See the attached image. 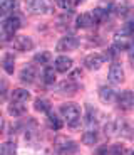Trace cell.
<instances>
[{"instance_id":"7a4b0ae2","label":"cell","mask_w":134,"mask_h":155,"mask_svg":"<svg viewBox=\"0 0 134 155\" xmlns=\"http://www.w3.org/2000/svg\"><path fill=\"white\" fill-rule=\"evenodd\" d=\"M54 145H55V148L64 155H72L77 152V143L74 140L67 138V137H57L55 142H54Z\"/></svg>"},{"instance_id":"9a60e30c","label":"cell","mask_w":134,"mask_h":155,"mask_svg":"<svg viewBox=\"0 0 134 155\" xmlns=\"http://www.w3.org/2000/svg\"><path fill=\"white\" fill-rule=\"evenodd\" d=\"M76 24H77V27H80V29H87V27H92L96 24V20H94L92 14H80L77 17Z\"/></svg>"},{"instance_id":"d6a6232c","label":"cell","mask_w":134,"mask_h":155,"mask_svg":"<svg viewBox=\"0 0 134 155\" xmlns=\"http://www.w3.org/2000/svg\"><path fill=\"white\" fill-rule=\"evenodd\" d=\"M129 155H134V153H129Z\"/></svg>"},{"instance_id":"44dd1931","label":"cell","mask_w":134,"mask_h":155,"mask_svg":"<svg viewBox=\"0 0 134 155\" xmlns=\"http://www.w3.org/2000/svg\"><path fill=\"white\" fill-rule=\"evenodd\" d=\"M15 59H14V56L10 54V52H7V54L4 56V69H5V73L7 74H14V68H15Z\"/></svg>"},{"instance_id":"2e32d148","label":"cell","mask_w":134,"mask_h":155,"mask_svg":"<svg viewBox=\"0 0 134 155\" xmlns=\"http://www.w3.org/2000/svg\"><path fill=\"white\" fill-rule=\"evenodd\" d=\"M30 100V93L23 88H17L12 91V101H17V103H27Z\"/></svg>"},{"instance_id":"f546056e","label":"cell","mask_w":134,"mask_h":155,"mask_svg":"<svg viewBox=\"0 0 134 155\" xmlns=\"http://www.w3.org/2000/svg\"><path fill=\"white\" fill-rule=\"evenodd\" d=\"M2 128H4V118H2V115H0V132H2Z\"/></svg>"},{"instance_id":"7c38bea8","label":"cell","mask_w":134,"mask_h":155,"mask_svg":"<svg viewBox=\"0 0 134 155\" xmlns=\"http://www.w3.org/2000/svg\"><path fill=\"white\" fill-rule=\"evenodd\" d=\"M35 78H37V71H35V66H25L22 71H20V81H22V83L30 84V83L35 81Z\"/></svg>"},{"instance_id":"8fae6325","label":"cell","mask_w":134,"mask_h":155,"mask_svg":"<svg viewBox=\"0 0 134 155\" xmlns=\"http://www.w3.org/2000/svg\"><path fill=\"white\" fill-rule=\"evenodd\" d=\"M74 61L70 58H67V56H61V58L55 59V62H54V69L59 71V73H67V71L72 68Z\"/></svg>"},{"instance_id":"4316f807","label":"cell","mask_w":134,"mask_h":155,"mask_svg":"<svg viewBox=\"0 0 134 155\" xmlns=\"http://www.w3.org/2000/svg\"><path fill=\"white\" fill-rule=\"evenodd\" d=\"M55 2V5L57 7H61V8H64V10H72V5H74V2L72 0H54Z\"/></svg>"},{"instance_id":"d4e9b609","label":"cell","mask_w":134,"mask_h":155,"mask_svg":"<svg viewBox=\"0 0 134 155\" xmlns=\"http://www.w3.org/2000/svg\"><path fill=\"white\" fill-rule=\"evenodd\" d=\"M107 153L109 155H124L126 153V148H124V145H111V147L107 148Z\"/></svg>"},{"instance_id":"ba28073f","label":"cell","mask_w":134,"mask_h":155,"mask_svg":"<svg viewBox=\"0 0 134 155\" xmlns=\"http://www.w3.org/2000/svg\"><path fill=\"white\" fill-rule=\"evenodd\" d=\"M132 46H134V37L127 35L126 32L116 34V37H114V47L117 51H121V49H131Z\"/></svg>"},{"instance_id":"cb8c5ba5","label":"cell","mask_w":134,"mask_h":155,"mask_svg":"<svg viewBox=\"0 0 134 155\" xmlns=\"http://www.w3.org/2000/svg\"><path fill=\"white\" fill-rule=\"evenodd\" d=\"M0 155H15V145L10 142L0 143Z\"/></svg>"},{"instance_id":"d6986e66","label":"cell","mask_w":134,"mask_h":155,"mask_svg":"<svg viewBox=\"0 0 134 155\" xmlns=\"http://www.w3.org/2000/svg\"><path fill=\"white\" fill-rule=\"evenodd\" d=\"M25 105L23 103H17V101H12V105L8 106V113L12 116H22L25 113Z\"/></svg>"},{"instance_id":"5b68a950","label":"cell","mask_w":134,"mask_h":155,"mask_svg":"<svg viewBox=\"0 0 134 155\" xmlns=\"http://www.w3.org/2000/svg\"><path fill=\"white\" fill-rule=\"evenodd\" d=\"M79 47V39L76 35H65L57 42V51L59 52H65V51H74Z\"/></svg>"},{"instance_id":"4fadbf2b","label":"cell","mask_w":134,"mask_h":155,"mask_svg":"<svg viewBox=\"0 0 134 155\" xmlns=\"http://www.w3.org/2000/svg\"><path fill=\"white\" fill-rule=\"evenodd\" d=\"M99 98L102 103H112L116 100V91L109 86H101L99 88Z\"/></svg>"},{"instance_id":"7402d4cb","label":"cell","mask_w":134,"mask_h":155,"mask_svg":"<svg viewBox=\"0 0 134 155\" xmlns=\"http://www.w3.org/2000/svg\"><path fill=\"white\" fill-rule=\"evenodd\" d=\"M50 59H52V54H50L49 51H40V52H37V54L34 56V61L37 62V64H47Z\"/></svg>"},{"instance_id":"4dcf8cb0","label":"cell","mask_w":134,"mask_h":155,"mask_svg":"<svg viewBox=\"0 0 134 155\" xmlns=\"http://www.w3.org/2000/svg\"><path fill=\"white\" fill-rule=\"evenodd\" d=\"M74 4H82V2H86V0H72Z\"/></svg>"},{"instance_id":"ac0fdd59","label":"cell","mask_w":134,"mask_h":155,"mask_svg":"<svg viewBox=\"0 0 134 155\" xmlns=\"http://www.w3.org/2000/svg\"><path fill=\"white\" fill-rule=\"evenodd\" d=\"M47 123H49V127L54 128V130H61L62 128V120L55 115V113L50 111V110L47 111Z\"/></svg>"},{"instance_id":"603a6c76","label":"cell","mask_w":134,"mask_h":155,"mask_svg":"<svg viewBox=\"0 0 134 155\" xmlns=\"http://www.w3.org/2000/svg\"><path fill=\"white\" fill-rule=\"evenodd\" d=\"M42 76H44V83L45 84H52L55 81V71H54V68H45Z\"/></svg>"},{"instance_id":"3957f363","label":"cell","mask_w":134,"mask_h":155,"mask_svg":"<svg viewBox=\"0 0 134 155\" xmlns=\"http://www.w3.org/2000/svg\"><path fill=\"white\" fill-rule=\"evenodd\" d=\"M54 7V0H29V10L32 14H49Z\"/></svg>"},{"instance_id":"e0dca14e","label":"cell","mask_w":134,"mask_h":155,"mask_svg":"<svg viewBox=\"0 0 134 155\" xmlns=\"http://www.w3.org/2000/svg\"><path fill=\"white\" fill-rule=\"evenodd\" d=\"M79 89V86L72 81V79H67V81H62L59 84V91L62 94H76V91Z\"/></svg>"},{"instance_id":"30bf717a","label":"cell","mask_w":134,"mask_h":155,"mask_svg":"<svg viewBox=\"0 0 134 155\" xmlns=\"http://www.w3.org/2000/svg\"><path fill=\"white\" fill-rule=\"evenodd\" d=\"M102 64H104V56L102 54H97V52L89 54L87 58L84 59V66L87 68L89 71H97Z\"/></svg>"},{"instance_id":"6da1fadb","label":"cell","mask_w":134,"mask_h":155,"mask_svg":"<svg viewBox=\"0 0 134 155\" xmlns=\"http://www.w3.org/2000/svg\"><path fill=\"white\" fill-rule=\"evenodd\" d=\"M61 113L65 118V121H67L69 127L77 128L80 125V110L77 105H74V103H65V105L61 106Z\"/></svg>"},{"instance_id":"5bb4252c","label":"cell","mask_w":134,"mask_h":155,"mask_svg":"<svg viewBox=\"0 0 134 155\" xmlns=\"http://www.w3.org/2000/svg\"><path fill=\"white\" fill-rule=\"evenodd\" d=\"M86 111H87V115H86V123H87L89 130H96V125H97V111L92 108L91 105L86 106Z\"/></svg>"},{"instance_id":"ffe728a7","label":"cell","mask_w":134,"mask_h":155,"mask_svg":"<svg viewBox=\"0 0 134 155\" xmlns=\"http://www.w3.org/2000/svg\"><path fill=\"white\" fill-rule=\"evenodd\" d=\"M82 143L89 145V147L96 145L97 143V133H96V130H87V132L82 135Z\"/></svg>"},{"instance_id":"f1b7e54d","label":"cell","mask_w":134,"mask_h":155,"mask_svg":"<svg viewBox=\"0 0 134 155\" xmlns=\"http://www.w3.org/2000/svg\"><path fill=\"white\" fill-rule=\"evenodd\" d=\"M116 56H117V49H116V47H111V49H109V52H106V56H104V59H111V58H116Z\"/></svg>"},{"instance_id":"9c48e42d","label":"cell","mask_w":134,"mask_h":155,"mask_svg":"<svg viewBox=\"0 0 134 155\" xmlns=\"http://www.w3.org/2000/svg\"><path fill=\"white\" fill-rule=\"evenodd\" d=\"M109 81L112 84H121L124 81V69L121 64L117 62H112L111 64V69H109Z\"/></svg>"},{"instance_id":"277c9868","label":"cell","mask_w":134,"mask_h":155,"mask_svg":"<svg viewBox=\"0 0 134 155\" xmlns=\"http://www.w3.org/2000/svg\"><path fill=\"white\" fill-rule=\"evenodd\" d=\"M20 27H22V20H20V17H17V15L7 17V19L4 20V24H2V29H4V32L7 35H14Z\"/></svg>"},{"instance_id":"83f0119b","label":"cell","mask_w":134,"mask_h":155,"mask_svg":"<svg viewBox=\"0 0 134 155\" xmlns=\"http://www.w3.org/2000/svg\"><path fill=\"white\" fill-rule=\"evenodd\" d=\"M127 35H131V37H134V22H127L126 25H124V31Z\"/></svg>"},{"instance_id":"484cf974","label":"cell","mask_w":134,"mask_h":155,"mask_svg":"<svg viewBox=\"0 0 134 155\" xmlns=\"http://www.w3.org/2000/svg\"><path fill=\"white\" fill-rule=\"evenodd\" d=\"M35 110L37 111H49L50 110V105H49V101L47 100H35Z\"/></svg>"},{"instance_id":"8992f818","label":"cell","mask_w":134,"mask_h":155,"mask_svg":"<svg viewBox=\"0 0 134 155\" xmlns=\"http://www.w3.org/2000/svg\"><path fill=\"white\" fill-rule=\"evenodd\" d=\"M12 46H14V49L25 52V51H30L34 47V41L30 37H27V35H14Z\"/></svg>"},{"instance_id":"52a82bcc","label":"cell","mask_w":134,"mask_h":155,"mask_svg":"<svg viewBox=\"0 0 134 155\" xmlns=\"http://www.w3.org/2000/svg\"><path fill=\"white\" fill-rule=\"evenodd\" d=\"M117 106L121 110H124V111L134 108V93L132 91L126 89V91H123V93L119 94L117 96Z\"/></svg>"},{"instance_id":"1f68e13d","label":"cell","mask_w":134,"mask_h":155,"mask_svg":"<svg viewBox=\"0 0 134 155\" xmlns=\"http://www.w3.org/2000/svg\"><path fill=\"white\" fill-rule=\"evenodd\" d=\"M131 59H132V61H134V51H132V52H131Z\"/></svg>"}]
</instances>
